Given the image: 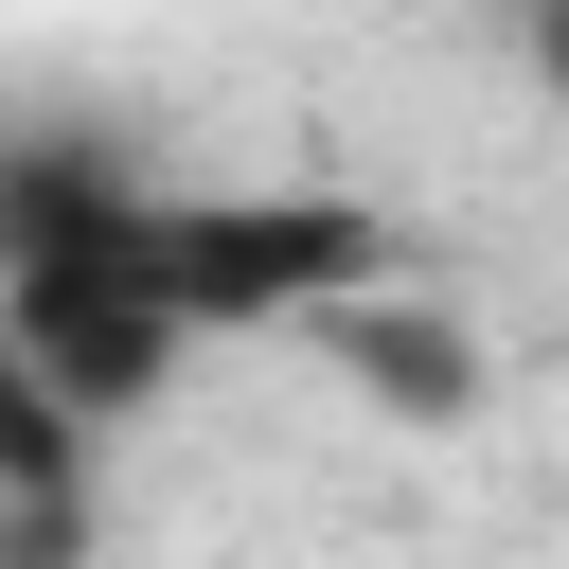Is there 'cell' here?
<instances>
[{"mask_svg":"<svg viewBox=\"0 0 569 569\" xmlns=\"http://www.w3.org/2000/svg\"><path fill=\"white\" fill-rule=\"evenodd\" d=\"M302 338H338V356H356V373H373L391 409H462V391H480L462 320H409V284H391V267H373V284H338V302H320Z\"/></svg>","mask_w":569,"mask_h":569,"instance_id":"cell-1","label":"cell"},{"mask_svg":"<svg viewBox=\"0 0 569 569\" xmlns=\"http://www.w3.org/2000/svg\"><path fill=\"white\" fill-rule=\"evenodd\" d=\"M498 18H516V71H533V89L569 107V0H498Z\"/></svg>","mask_w":569,"mask_h":569,"instance_id":"cell-2","label":"cell"}]
</instances>
